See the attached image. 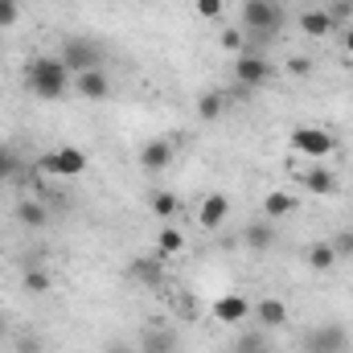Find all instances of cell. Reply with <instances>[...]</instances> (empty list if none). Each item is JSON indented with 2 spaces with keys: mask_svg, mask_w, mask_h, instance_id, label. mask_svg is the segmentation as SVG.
<instances>
[{
  "mask_svg": "<svg viewBox=\"0 0 353 353\" xmlns=\"http://www.w3.org/2000/svg\"><path fill=\"white\" fill-rule=\"evenodd\" d=\"M25 83H29V90L37 94V99H62L66 90H70V83H74V74L66 70V62L62 58H33L29 66H25Z\"/></svg>",
  "mask_w": 353,
  "mask_h": 353,
  "instance_id": "obj_1",
  "label": "cell"
},
{
  "mask_svg": "<svg viewBox=\"0 0 353 353\" xmlns=\"http://www.w3.org/2000/svg\"><path fill=\"white\" fill-rule=\"evenodd\" d=\"M243 29H247V50H259L283 29V8L275 0H243Z\"/></svg>",
  "mask_w": 353,
  "mask_h": 353,
  "instance_id": "obj_2",
  "label": "cell"
},
{
  "mask_svg": "<svg viewBox=\"0 0 353 353\" xmlns=\"http://www.w3.org/2000/svg\"><path fill=\"white\" fill-rule=\"evenodd\" d=\"M41 173L50 176H83L87 173V152L79 148V144H58V148H50L46 157H41V165H37Z\"/></svg>",
  "mask_w": 353,
  "mask_h": 353,
  "instance_id": "obj_3",
  "label": "cell"
},
{
  "mask_svg": "<svg viewBox=\"0 0 353 353\" xmlns=\"http://www.w3.org/2000/svg\"><path fill=\"white\" fill-rule=\"evenodd\" d=\"M62 62H66V70L70 74H87V70H103V50L87 41V37H66L62 41V54H58Z\"/></svg>",
  "mask_w": 353,
  "mask_h": 353,
  "instance_id": "obj_4",
  "label": "cell"
},
{
  "mask_svg": "<svg viewBox=\"0 0 353 353\" xmlns=\"http://www.w3.org/2000/svg\"><path fill=\"white\" fill-rule=\"evenodd\" d=\"M234 79L243 87H267L275 79V66L267 62L259 50H243V54H234Z\"/></svg>",
  "mask_w": 353,
  "mask_h": 353,
  "instance_id": "obj_5",
  "label": "cell"
},
{
  "mask_svg": "<svg viewBox=\"0 0 353 353\" xmlns=\"http://www.w3.org/2000/svg\"><path fill=\"white\" fill-rule=\"evenodd\" d=\"M304 353H350V333L345 325H316L304 333Z\"/></svg>",
  "mask_w": 353,
  "mask_h": 353,
  "instance_id": "obj_6",
  "label": "cell"
},
{
  "mask_svg": "<svg viewBox=\"0 0 353 353\" xmlns=\"http://www.w3.org/2000/svg\"><path fill=\"white\" fill-rule=\"evenodd\" d=\"M288 144H292V152H300V157H308V161H321V157H329V152L337 148V140H333L325 128H296V132L288 136Z\"/></svg>",
  "mask_w": 353,
  "mask_h": 353,
  "instance_id": "obj_7",
  "label": "cell"
},
{
  "mask_svg": "<svg viewBox=\"0 0 353 353\" xmlns=\"http://www.w3.org/2000/svg\"><path fill=\"white\" fill-rule=\"evenodd\" d=\"M251 300L243 296V292H230V296H218L214 304H210V316L218 321V325H243L247 316H251Z\"/></svg>",
  "mask_w": 353,
  "mask_h": 353,
  "instance_id": "obj_8",
  "label": "cell"
},
{
  "mask_svg": "<svg viewBox=\"0 0 353 353\" xmlns=\"http://www.w3.org/2000/svg\"><path fill=\"white\" fill-rule=\"evenodd\" d=\"M140 353H181V341H176L173 329H165V325H148L144 333H140Z\"/></svg>",
  "mask_w": 353,
  "mask_h": 353,
  "instance_id": "obj_9",
  "label": "cell"
},
{
  "mask_svg": "<svg viewBox=\"0 0 353 353\" xmlns=\"http://www.w3.org/2000/svg\"><path fill=\"white\" fill-rule=\"evenodd\" d=\"M70 87L83 99H90V103H103V99H111V74L107 70H87V74H74Z\"/></svg>",
  "mask_w": 353,
  "mask_h": 353,
  "instance_id": "obj_10",
  "label": "cell"
},
{
  "mask_svg": "<svg viewBox=\"0 0 353 353\" xmlns=\"http://www.w3.org/2000/svg\"><path fill=\"white\" fill-rule=\"evenodd\" d=\"M173 165V144L169 140H144L140 144V169L144 173H161Z\"/></svg>",
  "mask_w": 353,
  "mask_h": 353,
  "instance_id": "obj_11",
  "label": "cell"
},
{
  "mask_svg": "<svg viewBox=\"0 0 353 353\" xmlns=\"http://www.w3.org/2000/svg\"><path fill=\"white\" fill-rule=\"evenodd\" d=\"M226 214H230V197H226V193H210V197L201 201V210H197V222H201L205 230H218V226L226 222Z\"/></svg>",
  "mask_w": 353,
  "mask_h": 353,
  "instance_id": "obj_12",
  "label": "cell"
},
{
  "mask_svg": "<svg viewBox=\"0 0 353 353\" xmlns=\"http://www.w3.org/2000/svg\"><path fill=\"white\" fill-rule=\"evenodd\" d=\"M243 243H247L251 251H271V247L279 243V234H275V222H271V218H259V222L243 226Z\"/></svg>",
  "mask_w": 353,
  "mask_h": 353,
  "instance_id": "obj_13",
  "label": "cell"
},
{
  "mask_svg": "<svg viewBox=\"0 0 353 353\" xmlns=\"http://www.w3.org/2000/svg\"><path fill=\"white\" fill-rule=\"evenodd\" d=\"M300 185H304L308 193H316V197H333V193L341 189L337 173H329V169H304V173H300Z\"/></svg>",
  "mask_w": 353,
  "mask_h": 353,
  "instance_id": "obj_14",
  "label": "cell"
},
{
  "mask_svg": "<svg viewBox=\"0 0 353 353\" xmlns=\"http://www.w3.org/2000/svg\"><path fill=\"white\" fill-rule=\"evenodd\" d=\"M251 312L259 316V325H263V329H279V325H288V304H283V300H275V296L259 300Z\"/></svg>",
  "mask_w": 353,
  "mask_h": 353,
  "instance_id": "obj_15",
  "label": "cell"
},
{
  "mask_svg": "<svg viewBox=\"0 0 353 353\" xmlns=\"http://www.w3.org/2000/svg\"><path fill=\"white\" fill-rule=\"evenodd\" d=\"M300 29H304L308 37H329L337 25H333V17H329L325 8H304V12H300Z\"/></svg>",
  "mask_w": 353,
  "mask_h": 353,
  "instance_id": "obj_16",
  "label": "cell"
},
{
  "mask_svg": "<svg viewBox=\"0 0 353 353\" xmlns=\"http://www.w3.org/2000/svg\"><path fill=\"white\" fill-rule=\"evenodd\" d=\"M148 210H152V214L169 226V222H176V218H181V197H176V193H169V189H161V193H152V197H148Z\"/></svg>",
  "mask_w": 353,
  "mask_h": 353,
  "instance_id": "obj_17",
  "label": "cell"
},
{
  "mask_svg": "<svg viewBox=\"0 0 353 353\" xmlns=\"http://www.w3.org/2000/svg\"><path fill=\"white\" fill-rule=\"evenodd\" d=\"M12 218H17L21 226H29V230H46V222H50V210H46L41 201H21V205L12 210Z\"/></svg>",
  "mask_w": 353,
  "mask_h": 353,
  "instance_id": "obj_18",
  "label": "cell"
},
{
  "mask_svg": "<svg viewBox=\"0 0 353 353\" xmlns=\"http://www.w3.org/2000/svg\"><path fill=\"white\" fill-rule=\"evenodd\" d=\"M296 205H300V201H296L292 193H283V189H271V193L263 197V218H271V222H275V218H288Z\"/></svg>",
  "mask_w": 353,
  "mask_h": 353,
  "instance_id": "obj_19",
  "label": "cell"
},
{
  "mask_svg": "<svg viewBox=\"0 0 353 353\" xmlns=\"http://www.w3.org/2000/svg\"><path fill=\"white\" fill-rule=\"evenodd\" d=\"M304 263H308V271H333V263H337V251H333V243H308V251H304Z\"/></svg>",
  "mask_w": 353,
  "mask_h": 353,
  "instance_id": "obj_20",
  "label": "cell"
},
{
  "mask_svg": "<svg viewBox=\"0 0 353 353\" xmlns=\"http://www.w3.org/2000/svg\"><path fill=\"white\" fill-rule=\"evenodd\" d=\"M181 251H185V234L176 230V222H169V226L157 234V255H161V259H173Z\"/></svg>",
  "mask_w": 353,
  "mask_h": 353,
  "instance_id": "obj_21",
  "label": "cell"
},
{
  "mask_svg": "<svg viewBox=\"0 0 353 353\" xmlns=\"http://www.w3.org/2000/svg\"><path fill=\"white\" fill-rule=\"evenodd\" d=\"M8 181H25V169H21V157L12 144H0V185Z\"/></svg>",
  "mask_w": 353,
  "mask_h": 353,
  "instance_id": "obj_22",
  "label": "cell"
},
{
  "mask_svg": "<svg viewBox=\"0 0 353 353\" xmlns=\"http://www.w3.org/2000/svg\"><path fill=\"white\" fill-rule=\"evenodd\" d=\"M222 94H214V90H205V94H197V115L201 119H222Z\"/></svg>",
  "mask_w": 353,
  "mask_h": 353,
  "instance_id": "obj_23",
  "label": "cell"
},
{
  "mask_svg": "<svg viewBox=\"0 0 353 353\" xmlns=\"http://www.w3.org/2000/svg\"><path fill=\"white\" fill-rule=\"evenodd\" d=\"M132 275H136L140 283H148V288H157V283L165 279V271H161L157 263H136V267H132Z\"/></svg>",
  "mask_w": 353,
  "mask_h": 353,
  "instance_id": "obj_24",
  "label": "cell"
},
{
  "mask_svg": "<svg viewBox=\"0 0 353 353\" xmlns=\"http://www.w3.org/2000/svg\"><path fill=\"white\" fill-rule=\"evenodd\" d=\"M25 288L29 292H50V271L46 267H29L25 271Z\"/></svg>",
  "mask_w": 353,
  "mask_h": 353,
  "instance_id": "obj_25",
  "label": "cell"
},
{
  "mask_svg": "<svg viewBox=\"0 0 353 353\" xmlns=\"http://www.w3.org/2000/svg\"><path fill=\"white\" fill-rule=\"evenodd\" d=\"M333 251H337V259H353V230H337L333 239Z\"/></svg>",
  "mask_w": 353,
  "mask_h": 353,
  "instance_id": "obj_26",
  "label": "cell"
},
{
  "mask_svg": "<svg viewBox=\"0 0 353 353\" xmlns=\"http://www.w3.org/2000/svg\"><path fill=\"white\" fill-rule=\"evenodd\" d=\"M325 12L333 17V25H341V21H350V17H353V0H329V4H325Z\"/></svg>",
  "mask_w": 353,
  "mask_h": 353,
  "instance_id": "obj_27",
  "label": "cell"
},
{
  "mask_svg": "<svg viewBox=\"0 0 353 353\" xmlns=\"http://www.w3.org/2000/svg\"><path fill=\"white\" fill-rule=\"evenodd\" d=\"M222 50L243 54V50H247V33H243V29H226V33H222Z\"/></svg>",
  "mask_w": 353,
  "mask_h": 353,
  "instance_id": "obj_28",
  "label": "cell"
},
{
  "mask_svg": "<svg viewBox=\"0 0 353 353\" xmlns=\"http://www.w3.org/2000/svg\"><path fill=\"white\" fill-rule=\"evenodd\" d=\"M234 353H263V333H243L234 341Z\"/></svg>",
  "mask_w": 353,
  "mask_h": 353,
  "instance_id": "obj_29",
  "label": "cell"
},
{
  "mask_svg": "<svg viewBox=\"0 0 353 353\" xmlns=\"http://www.w3.org/2000/svg\"><path fill=\"white\" fill-rule=\"evenodd\" d=\"M226 12V0H197V17H205V21H218Z\"/></svg>",
  "mask_w": 353,
  "mask_h": 353,
  "instance_id": "obj_30",
  "label": "cell"
},
{
  "mask_svg": "<svg viewBox=\"0 0 353 353\" xmlns=\"http://www.w3.org/2000/svg\"><path fill=\"white\" fill-rule=\"evenodd\" d=\"M17 17H21V4L17 0H0V29H12Z\"/></svg>",
  "mask_w": 353,
  "mask_h": 353,
  "instance_id": "obj_31",
  "label": "cell"
},
{
  "mask_svg": "<svg viewBox=\"0 0 353 353\" xmlns=\"http://www.w3.org/2000/svg\"><path fill=\"white\" fill-rule=\"evenodd\" d=\"M46 345H41V337H33V333H25L21 341H17V353H41Z\"/></svg>",
  "mask_w": 353,
  "mask_h": 353,
  "instance_id": "obj_32",
  "label": "cell"
},
{
  "mask_svg": "<svg viewBox=\"0 0 353 353\" xmlns=\"http://www.w3.org/2000/svg\"><path fill=\"white\" fill-rule=\"evenodd\" d=\"M288 74L304 79V74H312V62H308V58H292V62H288Z\"/></svg>",
  "mask_w": 353,
  "mask_h": 353,
  "instance_id": "obj_33",
  "label": "cell"
},
{
  "mask_svg": "<svg viewBox=\"0 0 353 353\" xmlns=\"http://www.w3.org/2000/svg\"><path fill=\"white\" fill-rule=\"evenodd\" d=\"M107 353H140V350H136L132 341H111V345H107Z\"/></svg>",
  "mask_w": 353,
  "mask_h": 353,
  "instance_id": "obj_34",
  "label": "cell"
},
{
  "mask_svg": "<svg viewBox=\"0 0 353 353\" xmlns=\"http://www.w3.org/2000/svg\"><path fill=\"white\" fill-rule=\"evenodd\" d=\"M341 46H345V54L353 58V29H345V33H341Z\"/></svg>",
  "mask_w": 353,
  "mask_h": 353,
  "instance_id": "obj_35",
  "label": "cell"
},
{
  "mask_svg": "<svg viewBox=\"0 0 353 353\" xmlns=\"http://www.w3.org/2000/svg\"><path fill=\"white\" fill-rule=\"evenodd\" d=\"M304 4H308V8H325L329 0H304Z\"/></svg>",
  "mask_w": 353,
  "mask_h": 353,
  "instance_id": "obj_36",
  "label": "cell"
},
{
  "mask_svg": "<svg viewBox=\"0 0 353 353\" xmlns=\"http://www.w3.org/2000/svg\"><path fill=\"white\" fill-rule=\"evenodd\" d=\"M0 341H4V321H0Z\"/></svg>",
  "mask_w": 353,
  "mask_h": 353,
  "instance_id": "obj_37",
  "label": "cell"
},
{
  "mask_svg": "<svg viewBox=\"0 0 353 353\" xmlns=\"http://www.w3.org/2000/svg\"><path fill=\"white\" fill-rule=\"evenodd\" d=\"M0 279H4V259H0Z\"/></svg>",
  "mask_w": 353,
  "mask_h": 353,
  "instance_id": "obj_38",
  "label": "cell"
}]
</instances>
